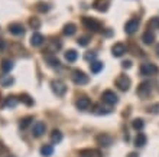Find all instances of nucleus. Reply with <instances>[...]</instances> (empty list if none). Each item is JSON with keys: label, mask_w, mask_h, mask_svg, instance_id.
Listing matches in <instances>:
<instances>
[{"label": "nucleus", "mask_w": 159, "mask_h": 157, "mask_svg": "<svg viewBox=\"0 0 159 157\" xmlns=\"http://www.w3.org/2000/svg\"><path fill=\"white\" fill-rule=\"evenodd\" d=\"M51 141L54 143V144H58L62 141V133L59 131V130H52L51 133Z\"/></svg>", "instance_id": "18"}, {"label": "nucleus", "mask_w": 159, "mask_h": 157, "mask_svg": "<svg viewBox=\"0 0 159 157\" xmlns=\"http://www.w3.org/2000/svg\"><path fill=\"white\" fill-rule=\"evenodd\" d=\"M132 127H133L136 131H140V130H143V127H145V121H143L142 118H136V120L132 121Z\"/></svg>", "instance_id": "28"}, {"label": "nucleus", "mask_w": 159, "mask_h": 157, "mask_svg": "<svg viewBox=\"0 0 159 157\" xmlns=\"http://www.w3.org/2000/svg\"><path fill=\"white\" fill-rule=\"evenodd\" d=\"M4 48H6V42H4V41H2V39H0V52H3V50H4Z\"/></svg>", "instance_id": "36"}, {"label": "nucleus", "mask_w": 159, "mask_h": 157, "mask_svg": "<svg viewBox=\"0 0 159 157\" xmlns=\"http://www.w3.org/2000/svg\"><path fill=\"white\" fill-rule=\"evenodd\" d=\"M125 52H126V46L123 45V43H114V45L111 46V54H113V56H116V58L123 56Z\"/></svg>", "instance_id": "12"}, {"label": "nucleus", "mask_w": 159, "mask_h": 157, "mask_svg": "<svg viewBox=\"0 0 159 157\" xmlns=\"http://www.w3.org/2000/svg\"><path fill=\"white\" fill-rule=\"evenodd\" d=\"M96 56H97L96 52H91V54H87V55H85V59H87V61H90V59H91V61H93V59L96 58Z\"/></svg>", "instance_id": "34"}, {"label": "nucleus", "mask_w": 159, "mask_h": 157, "mask_svg": "<svg viewBox=\"0 0 159 157\" xmlns=\"http://www.w3.org/2000/svg\"><path fill=\"white\" fill-rule=\"evenodd\" d=\"M101 99H103V102L109 104V105H114V104H117L119 97H117V94H116L114 91L107 89V91H104L103 94H101Z\"/></svg>", "instance_id": "4"}, {"label": "nucleus", "mask_w": 159, "mask_h": 157, "mask_svg": "<svg viewBox=\"0 0 159 157\" xmlns=\"http://www.w3.org/2000/svg\"><path fill=\"white\" fill-rule=\"evenodd\" d=\"M32 121H34V117H25V118H22L20 120V128L22 130H25V128H28V125L32 124Z\"/></svg>", "instance_id": "29"}, {"label": "nucleus", "mask_w": 159, "mask_h": 157, "mask_svg": "<svg viewBox=\"0 0 159 157\" xmlns=\"http://www.w3.org/2000/svg\"><path fill=\"white\" fill-rule=\"evenodd\" d=\"M146 136L143 134V133H138L136 134V138H134V146L136 147H143V146L146 144Z\"/></svg>", "instance_id": "17"}, {"label": "nucleus", "mask_w": 159, "mask_h": 157, "mask_svg": "<svg viewBox=\"0 0 159 157\" xmlns=\"http://www.w3.org/2000/svg\"><path fill=\"white\" fill-rule=\"evenodd\" d=\"M75 105L78 110H88V108L91 107V99L88 98V97H80L78 99L75 101Z\"/></svg>", "instance_id": "10"}, {"label": "nucleus", "mask_w": 159, "mask_h": 157, "mask_svg": "<svg viewBox=\"0 0 159 157\" xmlns=\"http://www.w3.org/2000/svg\"><path fill=\"white\" fill-rule=\"evenodd\" d=\"M94 108H96V110H93V111L96 112V114H100V116L101 114H109V112H111V110H109V108H101L100 105H96Z\"/></svg>", "instance_id": "30"}, {"label": "nucleus", "mask_w": 159, "mask_h": 157, "mask_svg": "<svg viewBox=\"0 0 159 157\" xmlns=\"http://www.w3.org/2000/svg\"><path fill=\"white\" fill-rule=\"evenodd\" d=\"M48 4H45V3H39L38 4V7H36V10H39V12H48Z\"/></svg>", "instance_id": "33"}, {"label": "nucleus", "mask_w": 159, "mask_h": 157, "mask_svg": "<svg viewBox=\"0 0 159 157\" xmlns=\"http://www.w3.org/2000/svg\"><path fill=\"white\" fill-rule=\"evenodd\" d=\"M45 131H46V124L43 121H36V123H34V125H32V134H34L35 137H42L45 134Z\"/></svg>", "instance_id": "8"}, {"label": "nucleus", "mask_w": 159, "mask_h": 157, "mask_svg": "<svg viewBox=\"0 0 159 157\" xmlns=\"http://www.w3.org/2000/svg\"><path fill=\"white\" fill-rule=\"evenodd\" d=\"M158 66L155 65V63L152 62H145L140 65V74L143 75V76H151V75H155L158 74Z\"/></svg>", "instance_id": "1"}, {"label": "nucleus", "mask_w": 159, "mask_h": 157, "mask_svg": "<svg viewBox=\"0 0 159 157\" xmlns=\"http://www.w3.org/2000/svg\"><path fill=\"white\" fill-rule=\"evenodd\" d=\"M103 62H100V61H93L91 63H90V69H91L93 74H98L101 69H103Z\"/></svg>", "instance_id": "21"}, {"label": "nucleus", "mask_w": 159, "mask_h": 157, "mask_svg": "<svg viewBox=\"0 0 159 157\" xmlns=\"http://www.w3.org/2000/svg\"><path fill=\"white\" fill-rule=\"evenodd\" d=\"M13 82H15V79H13L10 75H3V76L0 78V85H2V87H10Z\"/></svg>", "instance_id": "23"}, {"label": "nucleus", "mask_w": 159, "mask_h": 157, "mask_svg": "<svg viewBox=\"0 0 159 157\" xmlns=\"http://www.w3.org/2000/svg\"><path fill=\"white\" fill-rule=\"evenodd\" d=\"M19 99L16 98V97H13V95H10V97H7L6 98V101H4V107H7V108H15L16 107V104Z\"/></svg>", "instance_id": "26"}, {"label": "nucleus", "mask_w": 159, "mask_h": 157, "mask_svg": "<svg viewBox=\"0 0 159 157\" xmlns=\"http://www.w3.org/2000/svg\"><path fill=\"white\" fill-rule=\"evenodd\" d=\"M43 41H45V37L42 36L39 32H35L32 36H30V45L32 46H41L42 43H43Z\"/></svg>", "instance_id": "15"}, {"label": "nucleus", "mask_w": 159, "mask_h": 157, "mask_svg": "<svg viewBox=\"0 0 159 157\" xmlns=\"http://www.w3.org/2000/svg\"><path fill=\"white\" fill-rule=\"evenodd\" d=\"M116 87L120 89V91H127L130 88V84H132V81H130V78L127 76V75H119L117 78H116Z\"/></svg>", "instance_id": "2"}, {"label": "nucleus", "mask_w": 159, "mask_h": 157, "mask_svg": "<svg viewBox=\"0 0 159 157\" xmlns=\"http://www.w3.org/2000/svg\"><path fill=\"white\" fill-rule=\"evenodd\" d=\"M152 91V85L148 81H145V82H142L140 85L138 87V95L140 97V98H146V97H149V94H151Z\"/></svg>", "instance_id": "9"}, {"label": "nucleus", "mask_w": 159, "mask_h": 157, "mask_svg": "<svg viewBox=\"0 0 159 157\" xmlns=\"http://www.w3.org/2000/svg\"><path fill=\"white\" fill-rule=\"evenodd\" d=\"M156 55H158V56H159V45L156 46Z\"/></svg>", "instance_id": "38"}, {"label": "nucleus", "mask_w": 159, "mask_h": 157, "mask_svg": "<svg viewBox=\"0 0 159 157\" xmlns=\"http://www.w3.org/2000/svg\"><path fill=\"white\" fill-rule=\"evenodd\" d=\"M9 32L12 33V35L20 36V35L25 33V28H23V25H20V23H12V25H9Z\"/></svg>", "instance_id": "13"}, {"label": "nucleus", "mask_w": 159, "mask_h": 157, "mask_svg": "<svg viewBox=\"0 0 159 157\" xmlns=\"http://www.w3.org/2000/svg\"><path fill=\"white\" fill-rule=\"evenodd\" d=\"M83 23H84V26H85L87 29L93 30V32H98V30H101L100 22H97L96 19H93V17L84 16V17H83Z\"/></svg>", "instance_id": "6"}, {"label": "nucleus", "mask_w": 159, "mask_h": 157, "mask_svg": "<svg viewBox=\"0 0 159 157\" xmlns=\"http://www.w3.org/2000/svg\"><path fill=\"white\" fill-rule=\"evenodd\" d=\"M121 66H123L125 69H129L130 66H132V62H130V61H125V62L121 63Z\"/></svg>", "instance_id": "35"}, {"label": "nucleus", "mask_w": 159, "mask_h": 157, "mask_svg": "<svg viewBox=\"0 0 159 157\" xmlns=\"http://www.w3.org/2000/svg\"><path fill=\"white\" fill-rule=\"evenodd\" d=\"M142 42L145 45H152V43L155 42V33L152 32L151 29H148L146 32L142 35Z\"/></svg>", "instance_id": "14"}, {"label": "nucleus", "mask_w": 159, "mask_h": 157, "mask_svg": "<svg viewBox=\"0 0 159 157\" xmlns=\"http://www.w3.org/2000/svg\"><path fill=\"white\" fill-rule=\"evenodd\" d=\"M52 153H54V147L51 144H45L41 147V154L43 157H51L52 156Z\"/></svg>", "instance_id": "22"}, {"label": "nucleus", "mask_w": 159, "mask_h": 157, "mask_svg": "<svg viewBox=\"0 0 159 157\" xmlns=\"http://www.w3.org/2000/svg\"><path fill=\"white\" fill-rule=\"evenodd\" d=\"M65 59H67L68 62H75L77 59H78V52L74 49H70L65 52Z\"/></svg>", "instance_id": "20"}, {"label": "nucleus", "mask_w": 159, "mask_h": 157, "mask_svg": "<svg viewBox=\"0 0 159 157\" xmlns=\"http://www.w3.org/2000/svg\"><path fill=\"white\" fill-rule=\"evenodd\" d=\"M77 42H78L80 46H87L90 43V39H88V36H83V37H80Z\"/></svg>", "instance_id": "32"}, {"label": "nucleus", "mask_w": 159, "mask_h": 157, "mask_svg": "<svg viewBox=\"0 0 159 157\" xmlns=\"http://www.w3.org/2000/svg\"><path fill=\"white\" fill-rule=\"evenodd\" d=\"M139 25H140V20H139V19H136V17H133V19H130L129 22H126L125 32L127 33V35H133L134 32H138Z\"/></svg>", "instance_id": "7"}, {"label": "nucleus", "mask_w": 159, "mask_h": 157, "mask_svg": "<svg viewBox=\"0 0 159 157\" xmlns=\"http://www.w3.org/2000/svg\"><path fill=\"white\" fill-rule=\"evenodd\" d=\"M62 32H64V35H65V36H72V35L77 32V26L74 25V23H68V25L64 26Z\"/></svg>", "instance_id": "19"}, {"label": "nucleus", "mask_w": 159, "mask_h": 157, "mask_svg": "<svg viewBox=\"0 0 159 157\" xmlns=\"http://www.w3.org/2000/svg\"><path fill=\"white\" fill-rule=\"evenodd\" d=\"M109 7V0H96L94 2V9L98 12H106Z\"/></svg>", "instance_id": "16"}, {"label": "nucleus", "mask_w": 159, "mask_h": 157, "mask_svg": "<svg viewBox=\"0 0 159 157\" xmlns=\"http://www.w3.org/2000/svg\"><path fill=\"white\" fill-rule=\"evenodd\" d=\"M71 78L74 81V84H77V85H85L88 82V75H85L83 71H80V69L72 71Z\"/></svg>", "instance_id": "3"}, {"label": "nucleus", "mask_w": 159, "mask_h": 157, "mask_svg": "<svg viewBox=\"0 0 159 157\" xmlns=\"http://www.w3.org/2000/svg\"><path fill=\"white\" fill-rule=\"evenodd\" d=\"M46 62H48V65H49V66H54V68H59V66H61L59 59L57 58V56H52V55L46 56Z\"/></svg>", "instance_id": "25"}, {"label": "nucleus", "mask_w": 159, "mask_h": 157, "mask_svg": "<svg viewBox=\"0 0 159 157\" xmlns=\"http://www.w3.org/2000/svg\"><path fill=\"white\" fill-rule=\"evenodd\" d=\"M29 25L32 26L34 29H39V26H41V22H39V19L34 17V19H30V20H29Z\"/></svg>", "instance_id": "31"}, {"label": "nucleus", "mask_w": 159, "mask_h": 157, "mask_svg": "<svg viewBox=\"0 0 159 157\" xmlns=\"http://www.w3.org/2000/svg\"><path fill=\"white\" fill-rule=\"evenodd\" d=\"M0 66H2V71L7 74V72H10L13 69V62L10 59H4V61H2V65Z\"/></svg>", "instance_id": "24"}, {"label": "nucleus", "mask_w": 159, "mask_h": 157, "mask_svg": "<svg viewBox=\"0 0 159 157\" xmlns=\"http://www.w3.org/2000/svg\"><path fill=\"white\" fill-rule=\"evenodd\" d=\"M0 151H3V144L0 143Z\"/></svg>", "instance_id": "39"}, {"label": "nucleus", "mask_w": 159, "mask_h": 157, "mask_svg": "<svg viewBox=\"0 0 159 157\" xmlns=\"http://www.w3.org/2000/svg\"><path fill=\"white\" fill-rule=\"evenodd\" d=\"M51 88H52V91L58 95V97H62V95L67 92V87H65V84H64L61 79H54V81L51 82Z\"/></svg>", "instance_id": "5"}, {"label": "nucleus", "mask_w": 159, "mask_h": 157, "mask_svg": "<svg viewBox=\"0 0 159 157\" xmlns=\"http://www.w3.org/2000/svg\"><path fill=\"white\" fill-rule=\"evenodd\" d=\"M96 141H97V144L101 146V147H109L113 140H111V137L109 134H100V136L96 137Z\"/></svg>", "instance_id": "11"}, {"label": "nucleus", "mask_w": 159, "mask_h": 157, "mask_svg": "<svg viewBox=\"0 0 159 157\" xmlns=\"http://www.w3.org/2000/svg\"><path fill=\"white\" fill-rule=\"evenodd\" d=\"M127 157H139V156H138V154H136V153H130Z\"/></svg>", "instance_id": "37"}, {"label": "nucleus", "mask_w": 159, "mask_h": 157, "mask_svg": "<svg viewBox=\"0 0 159 157\" xmlns=\"http://www.w3.org/2000/svg\"><path fill=\"white\" fill-rule=\"evenodd\" d=\"M19 101H22V102L25 104V105H28V107L34 105V98H30V95H28V94H20Z\"/></svg>", "instance_id": "27"}]
</instances>
